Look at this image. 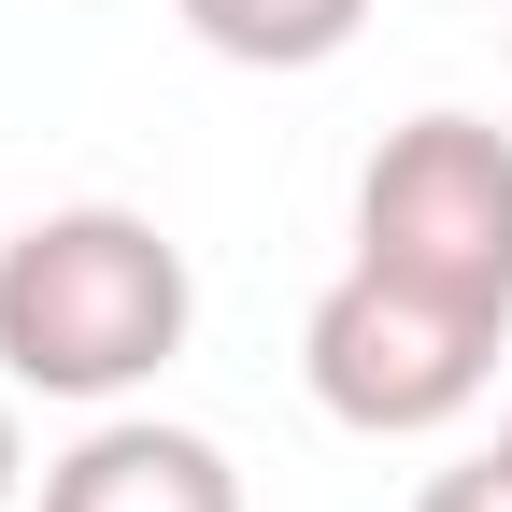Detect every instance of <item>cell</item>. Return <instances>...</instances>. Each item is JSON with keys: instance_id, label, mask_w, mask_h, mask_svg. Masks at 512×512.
I'll list each match as a JSON object with an SVG mask.
<instances>
[{"instance_id": "1", "label": "cell", "mask_w": 512, "mask_h": 512, "mask_svg": "<svg viewBox=\"0 0 512 512\" xmlns=\"http://www.w3.org/2000/svg\"><path fill=\"white\" fill-rule=\"evenodd\" d=\"M200 328V285H185V242L128 200H72V214H29L0 242V384L29 399H128L157 384Z\"/></svg>"}, {"instance_id": "2", "label": "cell", "mask_w": 512, "mask_h": 512, "mask_svg": "<svg viewBox=\"0 0 512 512\" xmlns=\"http://www.w3.org/2000/svg\"><path fill=\"white\" fill-rule=\"evenodd\" d=\"M356 271L512 328V128H484V114L384 128L356 171Z\"/></svg>"}, {"instance_id": "3", "label": "cell", "mask_w": 512, "mask_h": 512, "mask_svg": "<svg viewBox=\"0 0 512 512\" xmlns=\"http://www.w3.org/2000/svg\"><path fill=\"white\" fill-rule=\"evenodd\" d=\"M498 342L512 328H484V313L427 299V285L342 271L313 299V328H299V384H313V413L356 427V441H427V427H456L498 384Z\"/></svg>"}, {"instance_id": "4", "label": "cell", "mask_w": 512, "mask_h": 512, "mask_svg": "<svg viewBox=\"0 0 512 512\" xmlns=\"http://www.w3.org/2000/svg\"><path fill=\"white\" fill-rule=\"evenodd\" d=\"M43 512H242V470L214 456L200 427L157 413H100L72 456L43 470Z\"/></svg>"}, {"instance_id": "5", "label": "cell", "mask_w": 512, "mask_h": 512, "mask_svg": "<svg viewBox=\"0 0 512 512\" xmlns=\"http://www.w3.org/2000/svg\"><path fill=\"white\" fill-rule=\"evenodd\" d=\"M228 72H328V57L370 29V0H171Z\"/></svg>"}, {"instance_id": "6", "label": "cell", "mask_w": 512, "mask_h": 512, "mask_svg": "<svg viewBox=\"0 0 512 512\" xmlns=\"http://www.w3.org/2000/svg\"><path fill=\"white\" fill-rule=\"evenodd\" d=\"M413 512H512V441H498V456H456V470H427V484H413Z\"/></svg>"}, {"instance_id": "7", "label": "cell", "mask_w": 512, "mask_h": 512, "mask_svg": "<svg viewBox=\"0 0 512 512\" xmlns=\"http://www.w3.org/2000/svg\"><path fill=\"white\" fill-rule=\"evenodd\" d=\"M15 484H29V441H15V399H0V512H15Z\"/></svg>"}, {"instance_id": "8", "label": "cell", "mask_w": 512, "mask_h": 512, "mask_svg": "<svg viewBox=\"0 0 512 512\" xmlns=\"http://www.w3.org/2000/svg\"><path fill=\"white\" fill-rule=\"evenodd\" d=\"M498 441H512V427H498Z\"/></svg>"}]
</instances>
